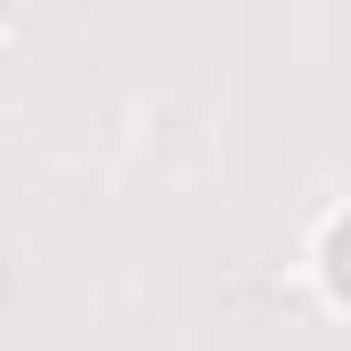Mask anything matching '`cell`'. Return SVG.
<instances>
[{"instance_id": "cell-1", "label": "cell", "mask_w": 351, "mask_h": 351, "mask_svg": "<svg viewBox=\"0 0 351 351\" xmlns=\"http://www.w3.org/2000/svg\"><path fill=\"white\" fill-rule=\"evenodd\" d=\"M327 286H335V294L351 302V213L335 221V229H327Z\"/></svg>"}]
</instances>
